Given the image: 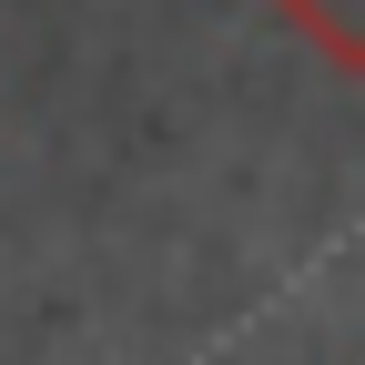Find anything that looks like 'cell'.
Returning <instances> with one entry per match:
<instances>
[{"label": "cell", "instance_id": "obj_1", "mask_svg": "<svg viewBox=\"0 0 365 365\" xmlns=\"http://www.w3.org/2000/svg\"><path fill=\"white\" fill-rule=\"evenodd\" d=\"M274 21H284L294 41L325 71H345V81H365V0H264Z\"/></svg>", "mask_w": 365, "mask_h": 365}]
</instances>
